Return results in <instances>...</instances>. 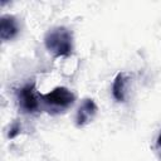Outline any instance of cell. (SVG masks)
Masks as SVG:
<instances>
[{
  "mask_svg": "<svg viewBox=\"0 0 161 161\" xmlns=\"http://www.w3.org/2000/svg\"><path fill=\"white\" fill-rule=\"evenodd\" d=\"M44 45L54 58L68 57L73 50V34L65 26H54L47 31Z\"/></svg>",
  "mask_w": 161,
  "mask_h": 161,
  "instance_id": "obj_1",
  "label": "cell"
},
{
  "mask_svg": "<svg viewBox=\"0 0 161 161\" xmlns=\"http://www.w3.org/2000/svg\"><path fill=\"white\" fill-rule=\"evenodd\" d=\"M75 96L65 87H55L53 91L40 94V102L48 113L58 114L73 106Z\"/></svg>",
  "mask_w": 161,
  "mask_h": 161,
  "instance_id": "obj_2",
  "label": "cell"
},
{
  "mask_svg": "<svg viewBox=\"0 0 161 161\" xmlns=\"http://www.w3.org/2000/svg\"><path fill=\"white\" fill-rule=\"evenodd\" d=\"M19 108L24 113H35L40 107V94L35 91V83H26L16 91Z\"/></svg>",
  "mask_w": 161,
  "mask_h": 161,
  "instance_id": "obj_3",
  "label": "cell"
},
{
  "mask_svg": "<svg viewBox=\"0 0 161 161\" xmlns=\"http://www.w3.org/2000/svg\"><path fill=\"white\" fill-rule=\"evenodd\" d=\"M97 104L92 98H84L75 113V126L84 127L92 122L97 114Z\"/></svg>",
  "mask_w": 161,
  "mask_h": 161,
  "instance_id": "obj_4",
  "label": "cell"
},
{
  "mask_svg": "<svg viewBox=\"0 0 161 161\" xmlns=\"http://www.w3.org/2000/svg\"><path fill=\"white\" fill-rule=\"evenodd\" d=\"M19 24L14 15L6 14L0 18V38L3 42H9L19 34Z\"/></svg>",
  "mask_w": 161,
  "mask_h": 161,
  "instance_id": "obj_5",
  "label": "cell"
},
{
  "mask_svg": "<svg viewBox=\"0 0 161 161\" xmlns=\"http://www.w3.org/2000/svg\"><path fill=\"white\" fill-rule=\"evenodd\" d=\"M128 80H130V75L125 72H119L114 77L112 83V96L117 102H125Z\"/></svg>",
  "mask_w": 161,
  "mask_h": 161,
  "instance_id": "obj_6",
  "label": "cell"
},
{
  "mask_svg": "<svg viewBox=\"0 0 161 161\" xmlns=\"http://www.w3.org/2000/svg\"><path fill=\"white\" fill-rule=\"evenodd\" d=\"M20 128H21V126H20V123L18 122V121H14L10 126H9V131H8V138H14V137H16L19 133H20Z\"/></svg>",
  "mask_w": 161,
  "mask_h": 161,
  "instance_id": "obj_7",
  "label": "cell"
},
{
  "mask_svg": "<svg viewBox=\"0 0 161 161\" xmlns=\"http://www.w3.org/2000/svg\"><path fill=\"white\" fill-rule=\"evenodd\" d=\"M156 146H157V148H161V132H160V135L157 136V140H156Z\"/></svg>",
  "mask_w": 161,
  "mask_h": 161,
  "instance_id": "obj_8",
  "label": "cell"
}]
</instances>
